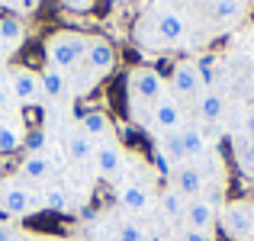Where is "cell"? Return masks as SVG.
<instances>
[{"label": "cell", "mask_w": 254, "mask_h": 241, "mask_svg": "<svg viewBox=\"0 0 254 241\" xmlns=\"http://www.w3.org/2000/svg\"><path fill=\"white\" fill-rule=\"evenodd\" d=\"M0 241H13V225L10 222H0Z\"/></svg>", "instance_id": "obj_34"}, {"label": "cell", "mask_w": 254, "mask_h": 241, "mask_svg": "<svg viewBox=\"0 0 254 241\" xmlns=\"http://www.w3.org/2000/svg\"><path fill=\"white\" fill-rule=\"evenodd\" d=\"M187 206H190V199L184 196V193H177L174 186H168V190L161 193V209L168 219H184L187 216Z\"/></svg>", "instance_id": "obj_23"}, {"label": "cell", "mask_w": 254, "mask_h": 241, "mask_svg": "<svg viewBox=\"0 0 254 241\" xmlns=\"http://www.w3.org/2000/svg\"><path fill=\"white\" fill-rule=\"evenodd\" d=\"M187 229H196V232H212L216 225V199L209 196H199V199H190L187 206Z\"/></svg>", "instance_id": "obj_11"}, {"label": "cell", "mask_w": 254, "mask_h": 241, "mask_svg": "<svg viewBox=\"0 0 254 241\" xmlns=\"http://www.w3.org/2000/svg\"><path fill=\"white\" fill-rule=\"evenodd\" d=\"M119 203H123L126 209H132V212H145L148 203H151V196H148V190H145L142 183H126L123 190H119Z\"/></svg>", "instance_id": "obj_19"}, {"label": "cell", "mask_w": 254, "mask_h": 241, "mask_svg": "<svg viewBox=\"0 0 254 241\" xmlns=\"http://www.w3.org/2000/svg\"><path fill=\"white\" fill-rule=\"evenodd\" d=\"M151 122H155V129L161 132H180V125H184V110H180V100L171 97V93H164L158 103H151Z\"/></svg>", "instance_id": "obj_6"}, {"label": "cell", "mask_w": 254, "mask_h": 241, "mask_svg": "<svg viewBox=\"0 0 254 241\" xmlns=\"http://www.w3.org/2000/svg\"><path fill=\"white\" fill-rule=\"evenodd\" d=\"M174 190L184 193L187 199H199L206 193V177L196 164H180L174 167Z\"/></svg>", "instance_id": "obj_10"}, {"label": "cell", "mask_w": 254, "mask_h": 241, "mask_svg": "<svg viewBox=\"0 0 254 241\" xmlns=\"http://www.w3.org/2000/svg\"><path fill=\"white\" fill-rule=\"evenodd\" d=\"M196 116H199V122L203 125H216V122H222V116H225V97L219 90H203L196 97Z\"/></svg>", "instance_id": "obj_12"}, {"label": "cell", "mask_w": 254, "mask_h": 241, "mask_svg": "<svg viewBox=\"0 0 254 241\" xmlns=\"http://www.w3.org/2000/svg\"><path fill=\"white\" fill-rule=\"evenodd\" d=\"M242 135L254 142V103L245 106V113H242Z\"/></svg>", "instance_id": "obj_30"}, {"label": "cell", "mask_w": 254, "mask_h": 241, "mask_svg": "<svg viewBox=\"0 0 254 241\" xmlns=\"http://www.w3.org/2000/svg\"><path fill=\"white\" fill-rule=\"evenodd\" d=\"M126 84H129V93L135 100H142V103H158V100L164 97V77L158 74L155 68H135L129 77H126Z\"/></svg>", "instance_id": "obj_4"}, {"label": "cell", "mask_w": 254, "mask_h": 241, "mask_svg": "<svg viewBox=\"0 0 254 241\" xmlns=\"http://www.w3.org/2000/svg\"><path fill=\"white\" fill-rule=\"evenodd\" d=\"M116 241H148V235H145L142 225L123 222V225H119V232H116Z\"/></svg>", "instance_id": "obj_29"}, {"label": "cell", "mask_w": 254, "mask_h": 241, "mask_svg": "<svg viewBox=\"0 0 254 241\" xmlns=\"http://www.w3.org/2000/svg\"><path fill=\"white\" fill-rule=\"evenodd\" d=\"M87 64H90V71L93 74H110L113 71V64H116V49H113V42L110 39H103V36H93L90 39V45H87Z\"/></svg>", "instance_id": "obj_9"}, {"label": "cell", "mask_w": 254, "mask_h": 241, "mask_svg": "<svg viewBox=\"0 0 254 241\" xmlns=\"http://www.w3.org/2000/svg\"><path fill=\"white\" fill-rule=\"evenodd\" d=\"M23 148L29 151V155H42V151L49 148V135H45V129H32L29 135L23 138Z\"/></svg>", "instance_id": "obj_26"}, {"label": "cell", "mask_w": 254, "mask_h": 241, "mask_svg": "<svg viewBox=\"0 0 254 241\" xmlns=\"http://www.w3.org/2000/svg\"><path fill=\"white\" fill-rule=\"evenodd\" d=\"M10 93L19 100V103H36L42 97V84H39V74L29 68H13L10 71Z\"/></svg>", "instance_id": "obj_8"}, {"label": "cell", "mask_w": 254, "mask_h": 241, "mask_svg": "<svg viewBox=\"0 0 254 241\" xmlns=\"http://www.w3.org/2000/svg\"><path fill=\"white\" fill-rule=\"evenodd\" d=\"M93 161H97V171L103 174V177H116V174L123 171V151H119V145H113V142L97 145Z\"/></svg>", "instance_id": "obj_14"}, {"label": "cell", "mask_w": 254, "mask_h": 241, "mask_svg": "<svg viewBox=\"0 0 254 241\" xmlns=\"http://www.w3.org/2000/svg\"><path fill=\"white\" fill-rule=\"evenodd\" d=\"M155 167H158V174H161V177H168V174H174V164H171V158L164 155V151L158 148V145H155Z\"/></svg>", "instance_id": "obj_31"}, {"label": "cell", "mask_w": 254, "mask_h": 241, "mask_svg": "<svg viewBox=\"0 0 254 241\" xmlns=\"http://www.w3.org/2000/svg\"><path fill=\"white\" fill-rule=\"evenodd\" d=\"M222 229L229 238L235 241H248L254 235V203H245V199H238V203H229L222 212Z\"/></svg>", "instance_id": "obj_3"}, {"label": "cell", "mask_w": 254, "mask_h": 241, "mask_svg": "<svg viewBox=\"0 0 254 241\" xmlns=\"http://www.w3.org/2000/svg\"><path fill=\"white\" fill-rule=\"evenodd\" d=\"M209 16L216 19L219 26H232L245 16V0H212Z\"/></svg>", "instance_id": "obj_16"}, {"label": "cell", "mask_w": 254, "mask_h": 241, "mask_svg": "<svg viewBox=\"0 0 254 241\" xmlns=\"http://www.w3.org/2000/svg\"><path fill=\"white\" fill-rule=\"evenodd\" d=\"M93 151H97V145H93V138H90V135H84V132L71 135V138H68V145H64V155H68L71 161H81V164L93 158Z\"/></svg>", "instance_id": "obj_21"}, {"label": "cell", "mask_w": 254, "mask_h": 241, "mask_svg": "<svg viewBox=\"0 0 254 241\" xmlns=\"http://www.w3.org/2000/svg\"><path fill=\"white\" fill-rule=\"evenodd\" d=\"M248 49H251V55H254V29H251V36H248Z\"/></svg>", "instance_id": "obj_37"}, {"label": "cell", "mask_w": 254, "mask_h": 241, "mask_svg": "<svg viewBox=\"0 0 254 241\" xmlns=\"http://www.w3.org/2000/svg\"><path fill=\"white\" fill-rule=\"evenodd\" d=\"M58 3L71 13H90L93 10V0H58Z\"/></svg>", "instance_id": "obj_32"}, {"label": "cell", "mask_w": 254, "mask_h": 241, "mask_svg": "<svg viewBox=\"0 0 254 241\" xmlns=\"http://www.w3.org/2000/svg\"><path fill=\"white\" fill-rule=\"evenodd\" d=\"M39 84H42V93L52 100H58L64 90H68V77H64V71L58 68H45L42 74H39Z\"/></svg>", "instance_id": "obj_22"}, {"label": "cell", "mask_w": 254, "mask_h": 241, "mask_svg": "<svg viewBox=\"0 0 254 241\" xmlns=\"http://www.w3.org/2000/svg\"><path fill=\"white\" fill-rule=\"evenodd\" d=\"M52 171H55V167L49 164V158H45V155H26L23 164H19V174H23V180H45Z\"/></svg>", "instance_id": "obj_20"}, {"label": "cell", "mask_w": 254, "mask_h": 241, "mask_svg": "<svg viewBox=\"0 0 254 241\" xmlns=\"http://www.w3.org/2000/svg\"><path fill=\"white\" fill-rule=\"evenodd\" d=\"M171 90H174V97H184V100H196L203 90H209V87L203 84V77H199V71H196V64L193 61H177L174 64V71H171Z\"/></svg>", "instance_id": "obj_5"}, {"label": "cell", "mask_w": 254, "mask_h": 241, "mask_svg": "<svg viewBox=\"0 0 254 241\" xmlns=\"http://www.w3.org/2000/svg\"><path fill=\"white\" fill-rule=\"evenodd\" d=\"M158 148H161L164 155L171 158V164H174V167H180V164L187 161V155H184V145H180V135H177V132H171V135L164 138V142L158 145Z\"/></svg>", "instance_id": "obj_25"}, {"label": "cell", "mask_w": 254, "mask_h": 241, "mask_svg": "<svg viewBox=\"0 0 254 241\" xmlns=\"http://www.w3.org/2000/svg\"><path fill=\"white\" fill-rule=\"evenodd\" d=\"M81 132L90 135V138H103V135L113 132V122H110V116H106L103 110H87L81 116Z\"/></svg>", "instance_id": "obj_17"}, {"label": "cell", "mask_w": 254, "mask_h": 241, "mask_svg": "<svg viewBox=\"0 0 254 241\" xmlns=\"http://www.w3.org/2000/svg\"><path fill=\"white\" fill-rule=\"evenodd\" d=\"M42 206L49 212H64V209H68V193H64V190H45Z\"/></svg>", "instance_id": "obj_27"}, {"label": "cell", "mask_w": 254, "mask_h": 241, "mask_svg": "<svg viewBox=\"0 0 254 241\" xmlns=\"http://www.w3.org/2000/svg\"><path fill=\"white\" fill-rule=\"evenodd\" d=\"M180 241H212V232H196V229H184Z\"/></svg>", "instance_id": "obj_33"}, {"label": "cell", "mask_w": 254, "mask_h": 241, "mask_svg": "<svg viewBox=\"0 0 254 241\" xmlns=\"http://www.w3.org/2000/svg\"><path fill=\"white\" fill-rule=\"evenodd\" d=\"M232 158H235V167L242 171V177L254 180V142L245 135L232 138Z\"/></svg>", "instance_id": "obj_15"}, {"label": "cell", "mask_w": 254, "mask_h": 241, "mask_svg": "<svg viewBox=\"0 0 254 241\" xmlns=\"http://www.w3.org/2000/svg\"><path fill=\"white\" fill-rule=\"evenodd\" d=\"M177 135H180V145H184L187 161H199V158L209 155V135H206L203 129L193 125V129H180Z\"/></svg>", "instance_id": "obj_13"}, {"label": "cell", "mask_w": 254, "mask_h": 241, "mask_svg": "<svg viewBox=\"0 0 254 241\" xmlns=\"http://www.w3.org/2000/svg\"><path fill=\"white\" fill-rule=\"evenodd\" d=\"M16 6H19L23 13H32V10L39 6V0H16Z\"/></svg>", "instance_id": "obj_35"}, {"label": "cell", "mask_w": 254, "mask_h": 241, "mask_svg": "<svg viewBox=\"0 0 254 241\" xmlns=\"http://www.w3.org/2000/svg\"><path fill=\"white\" fill-rule=\"evenodd\" d=\"M39 206H42V199H39L29 186H23L19 180H6V183L0 186V222H10V219H16V216H29Z\"/></svg>", "instance_id": "obj_2"}, {"label": "cell", "mask_w": 254, "mask_h": 241, "mask_svg": "<svg viewBox=\"0 0 254 241\" xmlns=\"http://www.w3.org/2000/svg\"><path fill=\"white\" fill-rule=\"evenodd\" d=\"M87 45H90V39L81 36V32H55V36H49L45 45H42L45 64H49V68H58V71L74 68L87 55Z\"/></svg>", "instance_id": "obj_1"}, {"label": "cell", "mask_w": 254, "mask_h": 241, "mask_svg": "<svg viewBox=\"0 0 254 241\" xmlns=\"http://www.w3.org/2000/svg\"><path fill=\"white\" fill-rule=\"evenodd\" d=\"M23 129L16 122H0V155H13L23 148Z\"/></svg>", "instance_id": "obj_24"}, {"label": "cell", "mask_w": 254, "mask_h": 241, "mask_svg": "<svg viewBox=\"0 0 254 241\" xmlns=\"http://www.w3.org/2000/svg\"><path fill=\"white\" fill-rule=\"evenodd\" d=\"M151 23H155V32H158V39H161L164 45H177L180 39L187 36V19H184V13H177V10H158L155 16H151Z\"/></svg>", "instance_id": "obj_7"}, {"label": "cell", "mask_w": 254, "mask_h": 241, "mask_svg": "<svg viewBox=\"0 0 254 241\" xmlns=\"http://www.w3.org/2000/svg\"><path fill=\"white\" fill-rule=\"evenodd\" d=\"M193 64H196V71H199V77H203V84L209 87V84H212V77H216V64H219V58H216V55H199Z\"/></svg>", "instance_id": "obj_28"}, {"label": "cell", "mask_w": 254, "mask_h": 241, "mask_svg": "<svg viewBox=\"0 0 254 241\" xmlns=\"http://www.w3.org/2000/svg\"><path fill=\"white\" fill-rule=\"evenodd\" d=\"M3 106H6V84L0 80V110H3Z\"/></svg>", "instance_id": "obj_36"}, {"label": "cell", "mask_w": 254, "mask_h": 241, "mask_svg": "<svg viewBox=\"0 0 254 241\" xmlns=\"http://www.w3.org/2000/svg\"><path fill=\"white\" fill-rule=\"evenodd\" d=\"M23 36H26V29L16 16H0V55L16 49V45L23 42Z\"/></svg>", "instance_id": "obj_18"}]
</instances>
